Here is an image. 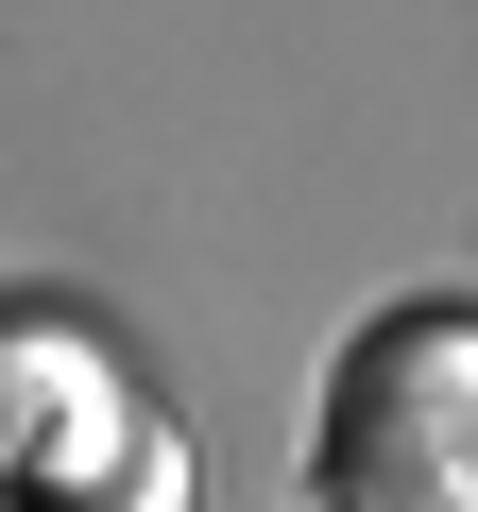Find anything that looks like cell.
Masks as SVG:
<instances>
[{
  "mask_svg": "<svg viewBox=\"0 0 478 512\" xmlns=\"http://www.w3.org/2000/svg\"><path fill=\"white\" fill-rule=\"evenodd\" d=\"M137 444V376L69 308H0V512H86Z\"/></svg>",
  "mask_w": 478,
  "mask_h": 512,
  "instance_id": "7a4b0ae2",
  "label": "cell"
},
{
  "mask_svg": "<svg viewBox=\"0 0 478 512\" xmlns=\"http://www.w3.org/2000/svg\"><path fill=\"white\" fill-rule=\"evenodd\" d=\"M86 512H188V444H171V427L137 410V444L103 461V495H86Z\"/></svg>",
  "mask_w": 478,
  "mask_h": 512,
  "instance_id": "3957f363",
  "label": "cell"
},
{
  "mask_svg": "<svg viewBox=\"0 0 478 512\" xmlns=\"http://www.w3.org/2000/svg\"><path fill=\"white\" fill-rule=\"evenodd\" d=\"M325 512H478V308L410 291L325 376Z\"/></svg>",
  "mask_w": 478,
  "mask_h": 512,
  "instance_id": "6da1fadb",
  "label": "cell"
}]
</instances>
